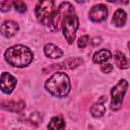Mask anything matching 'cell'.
<instances>
[{
    "instance_id": "1",
    "label": "cell",
    "mask_w": 130,
    "mask_h": 130,
    "mask_svg": "<svg viewBox=\"0 0 130 130\" xmlns=\"http://www.w3.org/2000/svg\"><path fill=\"white\" fill-rule=\"evenodd\" d=\"M60 24L63 28V35L68 44H72L76 37V31L79 26L78 17L74 7L70 2H62L58 8Z\"/></svg>"
},
{
    "instance_id": "2",
    "label": "cell",
    "mask_w": 130,
    "mask_h": 130,
    "mask_svg": "<svg viewBox=\"0 0 130 130\" xmlns=\"http://www.w3.org/2000/svg\"><path fill=\"white\" fill-rule=\"evenodd\" d=\"M35 13L39 22L49 27L50 30L56 31L59 28L60 17L58 8L55 7V2L52 0L39 1L36 5Z\"/></svg>"
},
{
    "instance_id": "3",
    "label": "cell",
    "mask_w": 130,
    "mask_h": 130,
    "mask_svg": "<svg viewBox=\"0 0 130 130\" xmlns=\"http://www.w3.org/2000/svg\"><path fill=\"white\" fill-rule=\"evenodd\" d=\"M4 58L6 62L14 67H25L32 62L34 54L25 46L16 45L8 48L4 53Z\"/></svg>"
},
{
    "instance_id": "4",
    "label": "cell",
    "mask_w": 130,
    "mask_h": 130,
    "mask_svg": "<svg viewBox=\"0 0 130 130\" xmlns=\"http://www.w3.org/2000/svg\"><path fill=\"white\" fill-rule=\"evenodd\" d=\"M45 87L52 95L64 98L69 93L71 84L67 74L64 72H56L46 81Z\"/></svg>"
},
{
    "instance_id": "5",
    "label": "cell",
    "mask_w": 130,
    "mask_h": 130,
    "mask_svg": "<svg viewBox=\"0 0 130 130\" xmlns=\"http://www.w3.org/2000/svg\"><path fill=\"white\" fill-rule=\"evenodd\" d=\"M128 88V81L126 79H121L111 91L112 94V102H111V109L113 111H118L122 108L123 99Z\"/></svg>"
},
{
    "instance_id": "6",
    "label": "cell",
    "mask_w": 130,
    "mask_h": 130,
    "mask_svg": "<svg viewBox=\"0 0 130 130\" xmlns=\"http://www.w3.org/2000/svg\"><path fill=\"white\" fill-rule=\"evenodd\" d=\"M89 19L94 22H101L107 19L108 16V8L104 4H96L91 7L88 12Z\"/></svg>"
},
{
    "instance_id": "7",
    "label": "cell",
    "mask_w": 130,
    "mask_h": 130,
    "mask_svg": "<svg viewBox=\"0 0 130 130\" xmlns=\"http://www.w3.org/2000/svg\"><path fill=\"white\" fill-rule=\"evenodd\" d=\"M16 85V79L8 72H3L0 76V89L6 93L10 94Z\"/></svg>"
},
{
    "instance_id": "8",
    "label": "cell",
    "mask_w": 130,
    "mask_h": 130,
    "mask_svg": "<svg viewBox=\"0 0 130 130\" xmlns=\"http://www.w3.org/2000/svg\"><path fill=\"white\" fill-rule=\"evenodd\" d=\"M18 24L13 20H6L0 26V34L5 38L13 37L18 30Z\"/></svg>"
},
{
    "instance_id": "9",
    "label": "cell",
    "mask_w": 130,
    "mask_h": 130,
    "mask_svg": "<svg viewBox=\"0 0 130 130\" xmlns=\"http://www.w3.org/2000/svg\"><path fill=\"white\" fill-rule=\"evenodd\" d=\"M0 108L13 113H21L25 108V103L23 101H5L0 104Z\"/></svg>"
},
{
    "instance_id": "10",
    "label": "cell",
    "mask_w": 130,
    "mask_h": 130,
    "mask_svg": "<svg viewBox=\"0 0 130 130\" xmlns=\"http://www.w3.org/2000/svg\"><path fill=\"white\" fill-rule=\"evenodd\" d=\"M107 102V96H101L96 103H94L90 108V113L93 117H102L106 113L105 103Z\"/></svg>"
},
{
    "instance_id": "11",
    "label": "cell",
    "mask_w": 130,
    "mask_h": 130,
    "mask_svg": "<svg viewBox=\"0 0 130 130\" xmlns=\"http://www.w3.org/2000/svg\"><path fill=\"white\" fill-rule=\"evenodd\" d=\"M83 63V60L81 58H78V57H72V58H68L67 60H65L64 62L62 63H59V64H54V68H57V69H72V68H75L79 65H81Z\"/></svg>"
},
{
    "instance_id": "12",
    "label": "cell",
    "mask_w": 130,
    "mask_h": 130,
    "mask_svg": "<svg viewBox=\"0 0 130 130\" xmlns=\"http://www.w3.org/2000/svg\"><path fill=\"white\" fill-rule=\"evenodd\" d=\"M44 52L47 57L52 58V59L61 58L63 56V51L59 47H57L53 44H47L44 48Z\"/></svg>"
},
{
    "instance_id": "13",
    "label": "cell",
    "mask_w": 130,
    "mask_h": 130,
    "mask_svg": "<svg viewBox=\"0 0 130 130\" xmlns=\"http://www.w3.org/2000/svg\"><path fill=\"white\" fill-rule=\"evenodd\" d=\"M112 57V53L108 49H101L96 51L92 57V61L95 64H103L106 63Z\"/></svg>"
},
{
    "instance_id": "14",
    "label": "cell",
    "mask_w": 130,
    "mask_h": 130,
    "mask_svg": "<svg viewBox=\"0 0 130 130\" xmlns=\"http://www.w3.org/2000/svg\"><path fill=\"white\" fill-rule=\"evenodd\" d=\"M114 61H115V64L117 65V67L120 69H127L129 67L128 59L120 51H116L114 53Z\"/></svg>"
},
{
    "instance_id": "15",
    "label": "cell",
    "mask_w": 130,
    "mask_h": 130,
    "mask_svg": "<svg viewBox=\"0 0 130 130\" xmlns=\"http://www.w3.org/2000/svg\"><path fill=\"white\" fill-rule=\"evenodd\" d=\"M127 20V14L123 9H117L114 13L112 22L116 25V26H123L126 23Z\"/></svg>"
},
{
    "instance_id": "16",
    "label": "cell",
    "mask_w": 130,
    "mask_h": 130,
    "mask_svg": "<svg viewBox=\"0 0 130 130\" xmlns=\"http://www.w3.org/2000/svg\"><path fill=\"white\" fill-rule=\"evenodd\" d=\"M49 130H65V122L62 117L55 116L53 117L48 125Z\"/></svg>"
},
{
    "instance_id": "17",
    "label": "cell",
    "mask_w": 130,
    "mask_h": 130,
    "mask_svg": "<svg viewBox=\"0 0 130 130\" xmlns=\"http://www.w3.org/2000/svg\"><path fill=\"white\" fill-rule=\"evenodd\" d=\"M12 5L14 6L15 10L19 13H24L26 11V4L23 1H13Z\"/></svg>"
},
{
    "instance_id": "18",
    "label": "cell",
    "mask_w": 130,
    "mask_h": 130,
    "mask_svg": "<svg viewBox=\"0 0 130 130\" xmlns=\"http://www.w3.org/2000/svg\"><path fill=\"white\" fill-rule=\"evenodd\" d=\"M88 42H89V37L87 36V35H84V36H82V37H80L79 39H78V41H77V46L79 47V48H85L86 47V45L88 44Z\"/></svg>"
},
{
    "instance_id": "19",
    "label": "cell",
    "mask_w": 130,
    "mask_h": 130,
    "mask_svg": "<svg viewBox=\"0 0 130 130\" xmlns=\"http://www.w3.org/2000/svg\"><path fill=\"white\" fill-rule=\"evenodd\" d=\"M11 5H12V2H9V1H1L0 2V10L2 12H7V11L10 10Z\"/></svg>"
},
{
    "instance_id": "20",
    "label": "cell",
    "mask_w": 130,
    "mask_h": 130,
    "mask_svg": "<svg viewBox=\"0 0 130 130\" xmlns=\"http://www.w3.org/2000/svg\"><path fill=\"white\" fill-rule=\"evenodd\" d=\"M30 121H31V123L38 125L42 121V116L40 115V113H37V112L36 113H31V115H30Z\"/></svg>"
},
{
    "instance_id": "21",
    "label": "cell",
    "mask_w": 130,
    "mask_h": 130,
    "mask_svg": "<svg viewBox=\"0 0 130 130\" xmlns=\"http://www.w3.org/2000/svg\"><path fill=\"white\" fill-rule=\"evenodd\" d=\"M101 70L104 73H110L113 70V65L110 63H103L101 66Z\"/></svg>"
},
{
    "instance_id": "22",
    "label": "cell",
    "mask_w": 130,
    "mask_h": 130,
    "mask_svg": "<svg viewBox=\"0 0 130 130\" xmlns=\"http://www.w3.org/2000/svg\"><path fill=\"white\" fill-rule=\"evenodd\" d=\"M101 43V38H94L93 41H92V46L95 47L96 45H99Z\"/></svg>"
}]
</instances>
